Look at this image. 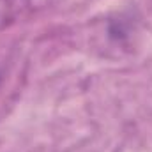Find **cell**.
<instances>
[{
    "label": "cell",
    "mask_w": 152,
    "mask_h": 152,
    "mask_svg": "<svg viewBox=\"0 0 152 152\" xmlns=\"http://www.w3.org/2000/svg\"><path fill=\"white\" fill-rule=\"evenodd\" d=\"M30 0H0V28H5L23 16Z\"/></svg>",
    "instance_id": "1"
},
{
    "label": "cell",
    "mask_w": 152,
    "mask_h": 152,
    "mask_svg": "<svg viewBox=\"0 0 152 152\" xmlns=\"http://www.w3.org/2000/svg\"><path fill=\"white\" fill-rule=\"evenodd\" d=\"M0 81H2V76H0Z\"/></svg>",
    "instance_id": "2"
}]
</instances>
